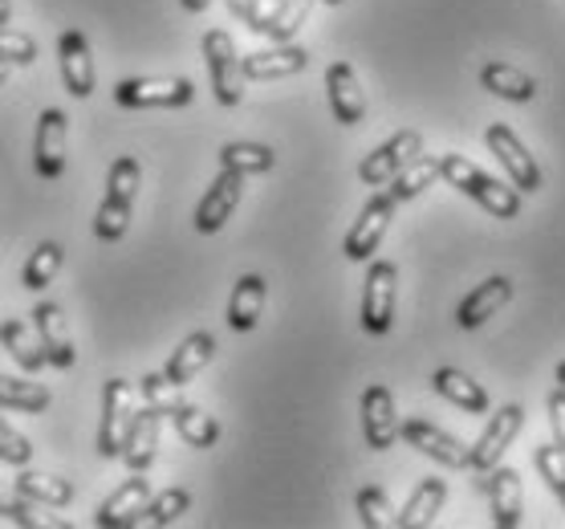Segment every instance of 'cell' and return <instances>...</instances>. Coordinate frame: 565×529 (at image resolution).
I'll use <instances>...</instances> for the list:
<instances>
[{
	"instance_id": "cell-1",
	"label": "cell",
	"mask_w": 565,
	"mask_h": 529,
	"mask_svg": "<svg viewBox=\"0 0 565 529\" xmlns=\"http://www.w3.org/2000/svg\"><path fill=\"white\" fill-rule=\"evenodd\" d=\"M439 176H444L451 188H460L463 195H472L476 204L484 208V212H492V216L513 220L516 212H521V192H516V188L492 180L489 171H480L472 159L456 156V151H451V156H439Z\"/></svg>"
},
{
	"instance_id": "cell-2",
	"label": "cell",
	"mask_w": 565,
	"mask_h": 529,
	"mask_svg": "<svg viewBox=\"0 0 565 529\" xmlns=\"http://www.w3.org/2000/svg\"><path fill=\"white\" fill-rule=\"evenodd\" d=\"M204 57H207V74H212L216 103L220 106H241V98H245V70H241L236 41H232L224 29H207L204 33Z\"/></svg>"
},
{
	"instance_id": "cell-3",
	"label": "cell",
	"mask_w": 565,
	"mask_h": 529,
	"mask_svg": "<svg viewBox=\"0 0 565 529\" xmlns=\"http://www.w3.org/2000/svg\"><path fill=\"white\" fill-rule=\"evenodd\" d=\"M521 427H525V408H521V403H504L501 412L489 420V427L480 432L476 448H468V468L484 477L489 468L501 465V456L509 452V444L516 440V432H521Z\"/></svg>"
},
{
	"instance_id": "cell-4",
	"label": "cell",
	"mask_w": 565,
	"mask_h": 529,
	"mask_svg": "<svg viewBox=\"0 0 565 529\" xmlns=\"http://www.w3.org/2000/svg\"><path fill=\"white\" fill-rule=\"evenodd\" d=\"M395 285L398 269L391 261H374L366 273V289H362V330L366 335H386L395 322Z\"/></svg>"
},
{
	"instance_id": "cell-5",
	"label": "cell",
	"mask_w": 565,
	"mask_h": 529,
	"mask_svg": "<svg viewBox=\"0 0 565 529\" xmlns=\"http://www.w3.org/2000/svg\"><path fill=\"white\" fill-rule=\"evenodd\" d=\"M118 106H163V110H180L195 98V86L188 78H122L115 91Z\"/></svg>"
},
{
	"instance_id": "cell-6",
	"label": "cell",
	"mask_w": 565,
	"mask_h": 529,
	"mask_svg": "<svg viewBox=\"0 0 565 529\" xmlns=\"http://www.w3.org/2000/svg\"><path fill=\"white\" fill-rule=\"evenodd\" d=\"M135 420V403H130V383L127 379H110L103 391V420H98V456L115 461L122 452L127 427Z\"/></svg>"
},
{
	"instance_id": "cell-7",
	"label": "cell",
	"mask_w": 565,
	"mask_h": 529,
	"mask_svg": "<svg viewBox=\"0 0 565 529\" xmlns=\"http://www.w3.org/2000/svg\"><path fill=\"white\" fill-rule=\"evenodd\" d=\"M484 142H489V151L501 159V168L509 171V180H513L516 192H541V168L533 163V156L525 151V142L516 139L513 130L504 127V123H492L484 130Z\"/></svg>"
},
{
	"instance_id": "cell-8",
	"label": "cell",
	"mask_w": 565,
	"mask_h": 529,
	"mask_svg": "<svg viewBox=\"0 0 565 529\" xmlns=\"http://www.w3.org/2000/svg\"><path fill=\"white\" fill-rule=\"evenodd\" d=\"M419 151H424V139H419V130H398V135H391V139L379 147V151H371V156L362 159L359 180L366 183V188H383V183H391V176L407 168V163H412Z\"/></svg>"
},
{
	"instance_id": "cell-9",
	"label": "cell",
	"mask_w": 565,
	"mask_h": 529,
	"mask_svg": "<svg viewBox=\"0 0 565 529\" xmlns=\"http://www.w3.org/2000/svg\"><path fill=\"white\" fill-rule=\"evenodd\" d=\"M480 489L489 493L492 505V526L497 529H516L525 521V489H521V473L516 468H489Z\"/></svg>"
},
{
	"instance_id": "cell-10",
	"label": "cell",
	"mask_w": 565,
	"mask_h": 529,
	"mask_svg": "<svg viewBox=\"0 0 565 529\" xmlns=\"http://www.w3.org/2000/svg\"><path fill=\"white\" fill-rule=\"evenodd\" d=\"M391 220H395V200L391 195H374L371 204L362 208L359 220H354V229L347 233V245H342V253H347L350 261H371V253L379 245H383L386 229H391Z\"/></svg>"
},
{
	"instance_id": "cell-11",
	"label": "cell",
	"mask_w": 565,
	"mask_h": 529,
	"mask_svg": "<svg viewBox=\"0 0 565 529\" xmlns=\"http://www.w3.org/2000/svg\"><path fill=\"white\" fill-rule=\"evenodd\" d=\"M241 192H245V176L241 171H228L220 168L216 183L204 192V200H200V208H195V233H220L224 229V220L236 212V204H241Z\"/></svg>"
},
{
	"instance_id": "cell-12",
	"label": "cell",
	"mask_w": 565,
	"mask_h": 529,
	"mask_svg": "<svg viewBox=\"0 0 565 529\" xmlns=\"http://www.w3.org/2000/svg\"><path fill=\"white\" fill-rule=\"evenodd\" d=\"M362 436H366V448L386 452L398 440V415H395V395L374 383V388L362 391Z\"/></svg>"
},
{
	"instance_id": "cell-13",
	"label": "cell",
	"mask_w": 565,
	"mask_h": 529,
	"mask_svg": "<svg viewBox=\"0 0 565 529\" xmlns=\"http://www.w3.org/2000/svg\"><path fill=\"white\" fill-rule=\"evenodd\" d=\"M398 436L407 440L415 452L431 456L436 465H444V468H468V448H463L456 436H448L444 427L427 424V420H407V424H398Z\"/></svg>"
},
{
	"instance_id": "cell-14",
	"label": "cell",
	"mask_w": 565,
	"mask_h": 529,
	"mask_svg": "<svg viewBox=\"0 0 565 529\" xmlns=\"http://www.w3.org/2000/svg\"><path fill=\"white\" fill-rule=\"evenodd\" d=\"M147 501H151V485H147V477H142V473H135L122 489H115L103 505H98V509H94V526H98V529L135 526V521L142 517V509H147Z\"/></svg>"
},
{
	"instance_id": "cell-15",
	"label": "cell",
	"mask_w": 565,
	"mask_h": 529,
	"mask_svg": "<svg viewBox=\"0 0 565 529\" xmlns=\"http://www.w3.org/2000/svg\"><path fill=\"white\" fill-rule=\"evenodd\" d=\"M33 330L41 338V350H45V362L57 367V371H70L74 367V342H70V326H65V310L53 306V301H41L33 310Z\"/></svg>"
},
{
	"instance_id": "cell-16",
	"label": "cell",
	"mask_w": 565,
	"mask_h": 529,
	"mask_svg": "<svg viewBox=\"0 0 565 529\" xmlns=\"http://www.w3.org/2000/svg\"><path fill=\"white\" fill-rule=\"evenodd\" d=\"M326 91H330V110L342 127H359L366 118V94L359 86V74L347 62H334L326 70Z\"/></svg>"
},
{
	"instance_id": "cell-17",
	"label": "cell",
	"mask_w": 565,
	"mask_h": 529,
	"mask_svg": "<svg viewBox=\"0 0 565 529\" xmlns=\"http://www.w3.org/2000/svg\"><path fill=\"white\" fill-rule=\"evenodd\" d=\"M159 424H163V412H159V408L135 412V420H130V427H127V440H122V452H118V461H122L130 473H147V468L154 465Z\"/></svg>"
},
{
	"instance_id": "cell-18",
	"label": "cell",
	"mask_w": 565,
	"mask_h": 529,
	"mask_svg": "<svg viewBox=\"0 0 565 529\" xmlns=\"http://www.w3.org/2000/svg\"><path fill=\"white\" fill-rule=\"evenodd\" d=\"M65 123L62 110H41L38 130H33V163L45 180H57L65 171Z\"/></svg>"
},
{
	"instance_id": "cell-19",
	"label": "cell",
	"mask_w": 565,
	"mask_h": 529,
	"mask_svg": "<svg viewBox=\"0 0 565 529\" xmlns=\"http://www.w3.org/2000/svg\"><path fill=\"white\" fill-rule=\"evenodd\" d=\"M57 57H62V82L74 98H90L94 94V57H90V41L82 33H62L57 38Z\"/></svg>"
},
{
	"instance_id": "cell-20",
	"label": "cell",
	"mask_w": 565,
	"mask_h": 529,
	"mask_svg": "<svg viewBox=\"0 0 565 529\" xmlns=\"http://www.w3.org/2000/svg\"><path fill=\"white\" fill-rule=\"evenodd\" d=\"M309 65V53L301 45H273L265 53H248L241 57V70H245V82H269V78H289V74H301Z\"/></svg>"
},
{
	"instance_id": "cell-21",
	"label": "cell",
	"mask_w": 565,
	"mask_h": 529,
	"mask_svg": "<svg viewBox=\"0 0 565 529\" xmlns=\"http://www.w3.org/2000/svg\"><path fill=\"white\" fill-rule=\"evenodd\" d=\"M509 297H513V282H509V277H489V282L476 285L472 294L460 301V310H456V322H460L463 330H476V326L489 322L492 314L501 310Z\"/></svg>"
},
{
	"instance_id": "cell-22",
	"label": "cell",
	"mask_w": 565,
	"mask_h": 529,
	"mask_svg": "<svg viewBox=\"0 0 565 529\" xmlns=\"http://www.w3.org/2000/svg\"><path fill=\"white\" fill-rule=\"evenodd\" d=\"M212 355H216V338L207 335V330H195V335L183 338L180 350L171 355L168 371H163V374H168L175 388H188L195 374H200L207 362H212Z\"/></svg>"
},
{
	"instance_id": "cell-23",
	"label": "cell",
	"mask_w": 565,
	"mask_h": 529,
	"mask_svg": "<svg viewBox=\"0 0 565 529\" xmlns=\"http://www.w3.org/2000/svg\"><path fill=\"white\" fill-rule=\"evenodd\" d=\"M444 501H448V485L439 477H424L419 485H415V493L407 497V505H403V514L395 517L398 529H424L436 521V514L444 509Z\"/></svg>"
},
{
	"instance_id": "cell-24",
	"label": "cell",
	"mask_w": 565,
	"mask_h": 529,
	"mask_svg": "<svg viewBox=\"0 0 565 529\" xmlns=\"http://www.w3.org/2000/svg\"><path fill=\"white\" fill-rule=\"evenodd\" d=\"M431 388L444 395L448 403H456V408H463V412H489V391L476 383L472 374L456 371V367H439L436 374H431Z\"/></svg>"
},
{
	"instance_id": "cell-25",
	"label": "cell",
	"mask_w": 565,
	"mask_h": 529,
	"mask_svg": "<svg viewBox=\"0 0 565 529\" xmlns=\"http://www.w3.org/2000/svg\"><path fill=\"white\" fill-rule=\"evenodd\" d=\"M480 86L504 103H533L537 98V82L529 78L525 70H516L509 62H489L480 70Z\"/></svg>"
},
{
	"instance_id": "cell-26",
	"label": "cell",
	"mask_w": 565,
	"mask_h": 529,
	"mask_svg": "<svg viewBox=\"0 0 565 529\" xmlns=\"http://www.w3.org/2000/svg\"><path fill=\"white\" fill-rule=\"evenodd\" d=\"M265 294H269V285L260 273H245L236 289L228 297V326L232 330H253L260 322V310H265Z\"/></svg>"
},
{
	"instance_id": "cell-27",
	"label": "cell",
	"mask_w": 565,
	"mask_h": 529,
	"mask_svg": "<svg viewBox=\"0 0 565 529\" xmlns=\"http://www.w3.org/2000/svg\"><path fill=\"white\" fill-rule=\"evenodd\" d=\"M13 493L25 497V501L41 505H70L74 501V485L62 477H50V473H38V468H21V477L13 480Z\"/></svg>"
},
{
	"instance_id": "cell-28",
	"label": "cell",
	"mask_w": 565,
	"mask_h": 529,
	"mask_svg": "<svg viewBox=\"0 0 565 529\" xmlns=\"http://www.w3.org/2000/svg\"><path fill=\"white\" fill-rule=\"evenodd\" d=\"M0 342H4V350L17 359V367L29 374H38L41 367H45V350H41V338L29 330L21 318H9V322H0Z\"/></svg>"
},
{
	"instance_id": "cell-29",
	"label": "cell",
	"mask_w": 565,
	"mask_h": 529,
	"mask_svg": "<svg viewBox=\"0 0 565 529\" xmlns=\"http://www.w3.org/2000/svg\"><path fill=\"white\" fill-rule=\"evenodd\" d=\"M436 180H439V159L415 156L407 168L391 176V192H386V195H391L395 204H403V200H415V195H424Z\"/></svg>"
},
{
	"instance_id": "cell-30",
	"label": "cell",
	"mask_w": 565,
	"mask_h": 529,
	"mask_svg": "<svg viewBox=\"0 0 565 529\" xmlns=\"http://www.w3.org/2000/svg\"><path fill=\"white\" fill-rule=\"evenodd\" d=\"M171 420H175V432H180L183 444H192V448H212L220 440V424L216 415L200 412V408H192V403H180L175 412H171Z\"/></svg>"
},
{
	"instance_id": "cell-31",
	"label": "cell",
	"mask_w": 565,
	"mask_h": 529,
	"mask_svg": "<svg viewBox=\"0 0 565 529\" xmlns=\"http://www.w3.org/2000/svg\"><path fill=\"white\" fill-rule=\"evenodd\" d=\"M273 163H277V156H273V147H265V142H228L220 151V168L241 171V176L273 171Z\"/></svg>"
},
{
	"instance_id": "cell-32",
	"label": "cell",
	"mask_w": 565,
	"mask_h": 529,
	"mask_svg": "<svg viewBox=\"0 0 565 529\" xmlns=\"http://www.w3.org/2000/svg\"><path fill=\"white\" fill-rule=\"evenodd\" d=\"M0 408H13V412H45L50 408V391L33 383V379H13V374H0Z\"/></svg>"
},
{
	"instance_id": "cell-33",
	"label": "cell",
	"mask_w": 565,
	"mask_h": 529,
	"mask_svg": "<svg viewBox=\"0 0 565 529\" xmlns=\"http://www.w3.org/2000/svg\"><path fill=\"white\" fill-rule=\"evenodd\" d=\"M57 269H62V245H57V241H41V245L33 248V257L25 261L21 282H25V289H45V285L57 277Z\"/></svg>"
},
{
	"instance_id": "cell-34",
	"label": "cell",
	"mask_w": 565,
	"mask_h": 529,
	"mask_svg": "<svg viewBox=\"0 0 565 529\" xmlns=\"http://www.w3.org/2000/svg\"><path fill=\"white\" fill-rule=\"evenodd\" d=\"M309 9H313V0H281L277 13L269 17V25L260 29V38H273L277 45H281V41H294L297 29L306 25Z\"/></svg>"
},
{
	"instance_id": "cell-35",
	"label": "cell",
	"mask_w": 565,
	"mask_h": 529,
	"mask_svg": "<svg viewBox=\"0 0 565 529\" xmlns=\"http://www.w3.org/2000/svg\"><path fill=\"white\" fill-rule=\"evenodd\" d=\"M188 509H192V493H188V489H163L159 497H151V501H147L142 517H147L151 526H171V521H180Z\"/></svg>"
},
{
	"instance_id": "cell-36",
	"label": "cell",
	"mask_w": 565,
	"mask_h": 529,
	"mask_svg": "<svg viewBox=\"0 0 565 529\" xmlns=\"http://www.w3.org/2000/svg\"><path fill=\"white\" fill-rule=\"evenodd\" d=\"M127 229H130V204L106 195L103 204H98V216H94V236L98 241H122Z\"/></svg>"
},
{
	"instance_id": "cell-37",
	"label": "cell",
	"mask_w": 565,
	"mask_h": 529,
	"mask_svg": "<svg viewBox=\"0 0 565 529\" xmlns=\"http://www.w3.org/2000/svg\"><path fill=\"white\" fill-rule=\"evenodd\" d=\"M354 509H359V521L366 529H386L395 526V517H391V501H386V493L379 489V485H366V489L359 493V501H354Z\"/></svg>"
},
{
	"instance_id": "cell-38",
	"label": "cell",
	"mask_w": 565,
	"mask_h": 529,
	"mask_svg": "<svg viewBox=\"0 0 565 529\" xmlns=\"http://www.w3.org/2000/svg\"><path fill=\"white\" fill-rule=\"evenodd\" d=\"M139 180H142V168L135 163V159H130V156L115 159V168H110V180H106V195H115V200H122V204H135Z\"/></svg>"
},
{
	"instance_id": "cell-39",
	"label": "cell",
	"mask_w": 565,
	"mask_h": 529,
	"mask_svg": "<svg viewBox=\"0 0 565 529\" xmlns=\"http://www.w3.org/2000/svg\"><path fill=\"white\" fill-rule=\"evenodd\" d=\"M0 62L9 65H33L38 62V41L17 33V29L0 25Z\"/></svg>"
},
{
	"instance_id": "cell-40",
	"label": "cell",
	"mask_w": 565,
	"mask_h": 529,
	"mask_svg": "<svg viewBox=\"0 0 565 529\" xmlns=\"http://www.w3.org/2000/svg\"><path fill=\"white\" fill-rule=\"evenodd\" d=\"M0 461H4V465H17V468H25L29 461H33V444H29L4 415H0Z\"/></svg>"
},
{
	"instance_id": "cell-41",
	"label": "cell",
	"mask_w": 565,
	"mask_h": 529,
	"mask_svg": "<svg viewBox=\"0 0 565 529\" xmlns=\"http://www.w3.org/2000/svg\"><path fill=\"white\" fill-rule=\"evenodd\" d=\"M142 395H147V403H151V408H159L163 415H171L183 403L180 388L171 383L168 374H147V379H142Z\"/></svg>"
},
{
	"instance_id": "cell-42",
	"label": "cell",
	"mask_w": 565,
	"mask_h": 529,
	"mask_svg": "<svg viewBox=\"0 0 565 529\" xmlns=\"http://www.w3.org/2000/svg\"><path fill=\"white\" fill-rule=\"evenodd\" d=\"M0 526H17V529H33L38 526V517L29 514L25 505L17 501V497H9V493L0 489Z\"/></svg>"
},
{
	"instance_id": "cell-43",
	"label": "cell",
	"mask_w": 565,
	"mask_h": 529,
	"mask_svg": "<svg viewBox=\"0 0 565 529\" xmlns=\"http://www.w3.org/2000/svg\"><path fill=\"white\" fill-rule=\"evenodd\" d=\"M550 424L557 436V448H565V388H557L550 395Z\"/></svg>"
},
{
	"instance_id": "cell-44",
	"label": "cell",
	"mask_w": 565,
	"mask_h": 529,
	"mask_svg": "<svg viewBox=\"0 0 565 529\" xmlns=\"http://www.w3.org/2000/svg\"><path fill=\"white\" fill-rule=\"evenodd\" d=\"M228 9H232V13H236V17H241V21H245L248 9H253V0H228Z\"/></svg>"
},
{
	"instance_id": "cell-45",
	"label": "cell",
	"mask_w": 565,
	"mask_h": 529,
	"mask_svg": "<svg viewBox=\"0 0 565 529\" xmlns=\"http://www.w3.org/2000/svg\"><path fill=\"white\" fill-rule=\"evenodd\" d=\"M207 4H212V0H183V9H188V13H204Z\"/></svg>"
},
{
	"instance_id": "cell-46",
	"label": "cell",
	"mask_w": 565,
	"mask_h": 529,
	"mask_svg": "<svg viewBox=\"0 0 565 529\" xmlns=\"http://www.w3.org/2000/svg\"><path fill=\"white\" fill-rule=\"evenodd\" d=\"M9 17H13V0H0V25H9Z\"/></svg>"
},
{
	"instance_id": "cell-47",
	"label": "cell",
	"mask_w": 565,
	"mask_h": 529,
	"mask_svg": "<svg viewBox=\"0 0 565 529\" xmlns=\"http://www.w3.org/2000/svg\"><path fill=\"white\" fill-rule=\"evenodd\" d=\"M9 70H13V65H9V62H0V86L9 82Z\"/></svg>"
},
{
	"instance_id": "cell-48",
	"label": "cell",
	"mask_w": 565,
	"mask_h": 529,
	"mask_svg": "<svg viewBox=\"0 0 565 529\" xmlns=\"http://www.w3.org/2000/svg\"><path fill=\"white\" fill-rule=\"evenodd\" d=\"M557 383H562V388H565V362H562V367H557Z\"/></svg>"
},
{
	"instance_id": "cell-49",
	"label": "cell",
	"mask_w": 565,
	"mask_h": 529,
	"mask_svg": "<svg viewBox=\"0 0 565 529\" xmlns=\"http://www.w3.org/2000/svg\"><path fill=\"white\" fill-rule=\"evenodd\" d=\"M326 4H342V0H326Z\"/></svg>"
},
{
	"instance_id": "cell-50",
	"label": "cell",
	"mask_w": 565,
	"mask_h": 529,
	"mask_svg": "<svg viewBox=\"0 0 565 529\" xmlns=\"http://www.w3.org/2000/svg\"><path fill=\"white\" fill-rule=\"evenodd\" d=\"M557 497H562V505H565V489H562V493H557Z\"/></svg>"
}]
</instances>
